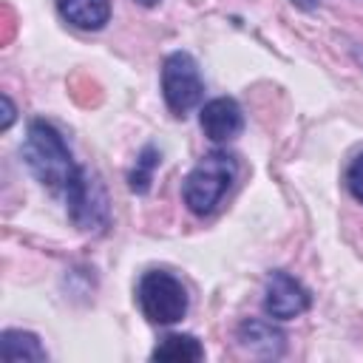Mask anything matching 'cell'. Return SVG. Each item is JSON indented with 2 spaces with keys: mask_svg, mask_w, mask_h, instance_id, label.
I'll return each mask as SVG.
<instances>
[{
  "mask_svg": "<svg viewBox=\"0 0 363 363\" xmlns=\"http://www.w3.org/2000/svg\"><path fill=\"white\" fill-rule=\"evenodd\" d=\"M346 184L352 190V196L357 201H363V153L349 164V173H346Z\"/></svg>",
  "mask_w": 363,
  "mask_h": 363,
  "instance_id": "cell-13",
  "label": "cell"
},
{
  "mask_svg": "<svg viewBox=\"0 0 363 363\" xmlns=\"http://www.w3.org/2000/svg\"><path fill=\"white\" fill-rule=\"evenodd\" d=\"M139 306L153 323H176L187 312V292L176 275L153 269L139 281Z\"/></svg>",
  "mask_w": 363,
  "mask_h": 363,
  "instance_id": "cell-3",
  "label": "cell"
},
{
  "mask_svg": "<svg viewBox=\"0 0 363 363\" xmlns=\"http://www.w3.org/2000/svg\"><path fill=\"white\" fill-rule=\"evenodd\" d=\"M204 349L193 335H167L156 349H153V360H182V363H193L201 360Z\"/></svg>",
  "mask_w": 363,
  "mask_h": 363,
  "instance_id": "cell-11",
  "label": "cell"
},
{
  "mask_svg": "<svg viewBox=\"0 0 363 363\" xmlns=\"http://www.w3.org/2000/svg\"><path fill=\"white\" fill-rule=\"evenodd\" d=\"M136 3H142V6H153V3H159V0H136Z\"/></svg>",
  "mask_w": 363,
  "mask_h": 363,
  "instance_id": "cell-16",
  "label": "cell"
},
{
  "mask_svg": "<svg viewBox=\"0 0 363 363\" xmlns=\"http://www.w3.org/2000/svg\"><path fill=\"white\" fill-rule=\"evenodd\" d=\"M0 357L6 363H23V360H45V349L37 335L23 332V329H6L0 335Z\"/></svg>",
  "mask_w": 363,
  "mask_h": 363,
  "instance_id": "cell-10",
  "label": "cell"
},
{
  "mask_svg": "<svg viewBox=\"0 0 363 363\" xmlns=\"http://www.w3.org/2000/svg\"><path fill=\"white\" fill-rule=\"evenodd\" d=\"M241 128H244V113H241L235 99L218 96V99H210L201 108V130L207 133V139L230 142L241 133Z\"/></svg>",
  "mask_w": 363,
  "mask_h": 363,
  "instance_id": "cell-7",
  "label": "cell"
},
{
  "mask_svg": "<svg viewBox=\"0 0 363 363\" xmlns=\"http://www.w3.org/2000/svg\"><path fill=\"white\" fill-rule=\"evenodd\" d=\"M238 340L244 349L264 354V357H275L284 352V332L278 326H272L269 320H244L238 326Z\"/></svg>",
  "mask_w": 363,
  "mask_h": 363,
  "instance_id": "cell-8",
  "label": "cell"
},
{
  "mask_svg": "<svg viewBox=\"0 0 363 363\" xmlns=\"http://www.w3.org/2000/svg\"><path fill=\"white\" fill-rule=\"evenodd\" d=\"M57 9L71 26L82 31H96L111 17V0H57Z\"/></svg>",
  "mask_w": 363,
  "mask_h": 363,
  "instance_id": "cell-9",
  "label": "cell"
},
{
  "mask_svg": "<svg viewBox=\"0 0 363 363\" xmlns=\"http://www.w3.org/2000/svg\"><path fill=\"white\" fill-rule=\"evenodd\" d=\"M162 94L164 102L170 108V113L176 116H187V111H193L201 102L204 85H201V74L196 60L187 51H173L164 65H162Z\"/></svg>",
  "mask_w": 363,
  "mask_h": 363,
  "instance_id": "cell-4",
  "label": "cell"
},
{
  "mask_svg": "<svg viewBox=\"0 0 363 363\" xmlns=\"http://www.w3.org/2000/svg\"><path fill=\"white\" fill-rule=\"evenodd\" d=\"M11 122H14V105H11V99L3 94V122H0V128L6 130Z\"/></svg>",
  "mask_w": 363,
  "mask_h": 363,
  "instance_id": "cell-14",
  "label": "cell"
},
{
  "mask_svg": "<svg viewBox=\"0 0 363 363\" xmlns=\"http://www.w3.org/2000/svg\"><path fill=\"white\" fill-rule=\"evenodd\" d=\"M264 309L275 320H292L301 312L309 309V292L303 289L301 281H295L289 272H272L267 278V292H264Z\"/></svg>",
  "mask_w": 363,
  "mask_h": 363,
  "instance_id": "cell-6",
  "label": "cell"
},
{
  "mask_svg": "<svg viewBox=\"0 0 363 363\" xmlns=\"http://www.w3.org/2000/svg\"><path fill=\"white\" fill-rule=\"evenodd\" d=\"M62 193L68 199V216L79 230L91 233V230L105 227V221H108V193H105V184L94 173H88L85 167H77L74 179L68 182V187Z\"/></svg>",
  "mask_w": 363,
  "mask_h": 363,
  "instance_id": "cell-5",
  "label": "cell"
},
{
  "mask_svg": "<svg viewBox=\"0 0 363 363\" xmlns=\"http://www.w3.org/2000/svg\"><path fill=\"white\" fill-rule=\"evenodd\" d=\"M159 164V153H156V147H145L142 153H139V159H136V167H133V173H130V190H136V193H147V187H150V176H153V167Z\"/></svg>",
  "mask_w": 363,
  "mask_h": 363,
  "instance_id": "cell-12",
  "label": "cell"
},
{
  "mask_svg": "<svg viewBox=\"0 0 363 363\" xmlns=\"http://www.w3.org/2000/svg\"><path fill=\"white\" fill-rule=\"evenodd\" d=\"M295 3L303 6V9H312V6H315V0H295Z\"/></svg>",
  "mask_w": 363,
  "mask_h": 363,
  "instance_id": "cell-15",
  "label": "cell"
},
{
  "mask_svg": "<svg viewBox=\"0 0 363 363\" xmlns=\"http://www.w3.org/2000/svg\"><path fill=\"white\" fill-rule=\"evenodd\" d=\"M23 159L31 167V173L51 190H65L77 173V164L71 159L65 139L54 125L43 119H34L28 125V133L23 142Z\"/></svg>",
  "mask_w": 363,
  "mask_h": 363,
  "instance_id": "cell-1",
  "label": "cell"
},
{
  "mask_svg": "<svg viewBox=\"0 0 363 363\" xmlns=\"http://www.w3.org/2000/svg\"><path fill=\"white\" fill-rule=\"evenodd\" d=\"M235 159L224 150L207 153L184 179V204L196 216H210L235 179Z\"/></svg>",
  "mask_w": 363,
  "mask_h": 363,
  "instance_id": "cell-2",
  "label": "cell"
}]
</instances>
